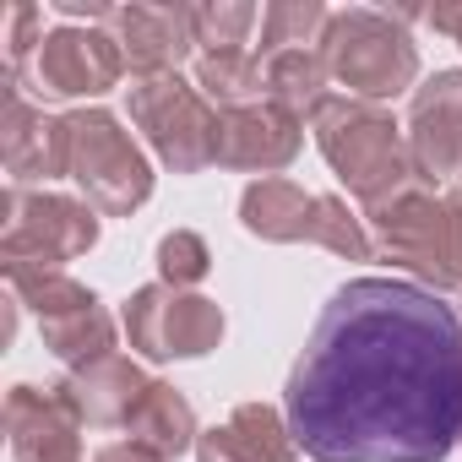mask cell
<instances>
[{
  "mask_svg": "<svg viewBox=\"0 0 462 462\" xmlns=\"http://www.w3.org/2000/svg\"><path fill=\"white\" fill-rule=\"evenodd\" d=\"M321 55H327L332 82L348 88V98L386 104L419 88V44L408 39V28L392 12H370V6L332 12Z\"/></svg>",
  "mask_w": 462,
  "mask_h": 462,
  "instance_id": "5b68a950",
  "label": "cell"
},
{
  "mask_svg": "<svg viewBox=\"0 0 462 462\" xmlns=\"http://www.w3.org/2000/svg\"><path fill=\"white\" fill-rule=\"evenodd\" d=\"M66 131H71L66 180H77L88 207H98L104 217H131L136 207H147L152 163L109 109H77L66 115Z\"/></svg>",
  "mask_w": 462,
  "mask_h": 462,
  "instance_id": "52a82bcc",
  "label": "cell"
},
{
  "mask_svg": "<svg viewBox=\"0 0 462 462\" xmlns=\"http://www.w3.org/2000/svg\"><path fill=\"white\" fill-rule=\"evenodd\" d=\"M120 327L131 337V348L142 359H207L217 343H223V305L207 300V294H190V289H169V283H142L125 310H120Z\"/></svg>",
  "mask_w": 462,
  "mask_h": 462,
  "instance_id": "30bf717a",
  "label": "cell"
},
{
  "mask_svg": "<svg viewBox=\"0 0 462 462\" xmlns=\"http://www.w3.org/2000/svg\"><path fill=\"white\" fill-rule=\"evenodd\" d=\"M109 39L120 44L131 82L136 77H169L196 50L190 6H174V0H131V6H115Z\"/></svg>",
  "mask_w": 462,
  "mask_h": 462,
  "instance_id": "5bb4252c",
  "label": "cell"
},
{
  "mask_svg": "<svg viewBox=\"0 0 462 462\" xmlns=\"http://www.w3.org/2000/svg\"><path fill=\"white\" fill-rule=\"evenodd\" d=\"M60 386H66V397L77 402L82 424L109 430V424H125V419L136 413V402H142V392H147L152 381L142 375L136 359H125V354H104V359H93V365L66 370Z\"/></svg>",
  "mask_w": 462,
  "mask_h": 462,
  "instance_id": "e0dca14e",
  "label": "cell"
},
{
  "mask_svg": "<svg viewBox=\"0 0 462 462\" xmlns=\"http://www.w3.org/2000/svg\"><path fill=\"white\" fill-rule=\"evenodd\" d=\"M196 88L201 98L223 115V109H245L267 98V66L251 50H223V55H201L196 60Z\"/></svg>",
  "mask_w": 462,
  "mask_h": 462,
  "instance_id": "44dd1931",
  "label": "cell"
},
{
  "mask_svg": "<svg viewBox=\"0 0 462 462\" xmlns=\"http://www.w3.org/2000/svg\"><path fill=\"white\" fill-rule=\"evenodd\" d=\"M50 6L60 12V17H71V23H104L109 28V17H115V6H109V0H50Z\"/></svg>",
  "mask_w": 462,
  "mask_h": 462,
  "instance_id": "484cf974",
  "label": "cell"
},
{
  "mask_svg": "<svg viewBox=\"0 0 462 462\" xmlns=\"http://www.w3.org/2000/svg\"><path fill=\"white\" fill-rule=\"evenodd\" d=\"M0 44H6V66H12V77H17V71L33 60V50L44 44V12L28 6V0L6 6V12H0Z\"/></svg>",
  "mask_w": 462,
  "mask_h": 462,
  "instance_id": "d4e9b609",
  "label": "cell"
},
{
  "mask_svg": "<svg viewBox=\"0 0 462 462\" xmlns=\"http://www.w3.org/2000/svg\"><path fill=\"white\" fill-rule=\"evenodd\" d=\"M93 245H98V207L60 190L6 185V228H0V267L6 273H60Z\"/></svg>",
  "mask_w": 462,
  "mask_h": 462,
  "instance_id": "8992f818",
  "label": "cell"
},
{
  "mask_svg": "<svg viewBox=\"0 0 462 462\" xmlns=\"http://www.w3.org/2000/svg\"><path fill=\"white\" fill-rule=\"evenodd\" d=\"M375 256L408 273L430 294H462V190H430L424 180L365 212Z\"/></svg>",
  "mask_w": 462,
  "mask_h": 462,
  "instance_id": "3957f363",
  "label": "cell"
},
{
  "mask_svg": "<svg viewBox=\"0 0 462 462\" xmlns=\"http://www.w3.org/2000/svg\"><path fill=\"white\" fill-rule=\"evenodd\" d=\"M305 147V120L278 109V104H245V109H223L217 115V169H240V174H283Z\"/></svg>",
  "mask_w": 462,
  "mask_h": 462,
  "instance_id": "4fadbf2b",
  "label": "cell"
},
{
  "mask_svg": "<svg viewBox=\"0 0 462 462\" xmlns=\"http://www.w3.org/2000/svg\"><path fill=\"white\" fill-rule=\"evenodd\" d=\"M240 223H245V235H256L267 245H321L343 262H375L365 212H354L343 196H316L283 174L245 185Z\"/></svg>",
  "mask_w": 462,
  "mask_h": 462,
  "instance_id": "277c9868",
  "label": "cell"
},
{
  "mask_svg": "<svg viewBox=\"0 0 462 462\" xmlns=\"http://www.w3.org/2000/svg\"><path fill=\"white\" fill-rule=\"evenodd\" d=\"M125 104H131V125L147 136V147L158 152L163 169L201 174L207 163H217V109L180 71L136 77L125 88Z\"/></svg>",
  "mask_w": 462,
  "mask_h": 462,
  "instance_id": "ba28073f",
  "label": "cell"
},
{
  "mask_svg": "<svg viewBox=\"0 0 462 462\" xmlns=\"http://www.w3.org/2000/svg\"><path fill=\"white\" fill-rule=\"evenodd\" d=\"M294 451L300 440L289 430V413H278L273 402H240L196 440V462H294Z\"/></svg>",
  "mask_w": 462,
  "mask_h": 462,
  "instance_id": "2e32d148",
  "label": "cell"
},
{
  "mask_svg": "<svg viewBox=\"0 0 462 462\" xmlns=\"http://www.w3.org/2000/svg\"><path fill=\"white\" fill-rule=\"evenodd\" d=\"M316 462H446L462 446V316L408 278H348L283 397Z\"/></svg>",
  "mask_w": 462,
  "mask_h": 462,
  "instance_id": "6da1fadb",
  "label": "cell"
},
{
  "mask_svg": "<svg viewBox=\"0 0 462 462\" xmlns=\"http://www.w3.org/2000/svg\"><path fill=\"white\" fill-rule=\"evenodd\" d=\"M125 430H131V440H142V446H152L158 457H185V451H196V440H201V424H196V408H190V397L180 392V386H169V381H152L147 392H142V402H136V413L125 419Z\"/></svg>",
  "mask_w": 462,
  "mask_h": 462,
  "instance_id": "ac0fdd59",
  "label": "cell"
},
{
  "mask_svg": "<svg viewBox=\"0 0 462 462\" xmlns=\"http://www.w3.org/2000/svg\"><path fill=\"white\" fill-rule=\"evenodd\" d=\"M93 462H169V457H158V451L142 446V440H115V446H104Z\"/></svg>",
  "mask_w": 462,
  "mask_h": 462,
  "instance_id": "4316f807",
  "label": "cell"
},
{
  "mask_svg": "<svg viewBox=\"0 0 462 462\" xmlns=\"http://www.w3.org/2000/svg\"><path fill=\"white\" fill-rule=\"evenodd\" d=\"M152 262H158V283H169V289H196L212 273V251L196 228H169L152 251Z\"/></svg>",
  "mask_w": 462,
  "mask_h": 462,
  "instance_id": "cb8c5ba5",
  "label": "cell"
},
{
  "mask_svg": "<svg viewBox=\"0 0 462 462\" xmlns=\"http://www.w3.org/2000/svg\"><path fill=\"white\" fill-rule=\"evenodd\" d=\"M190 28H196L201 55L245 50V39L256 28V6L251 0H201V6H190Z\"/></svg>",
  "mask_w": 462,
  "mask_h": 462,
  "instance_id": "603a6c76",
  "label": "cell"
},
{
  "mask_svg": "<svg viewBox=\"0 0 462 462\" xmlns=\"http://www.w3.org/2000/svg\"><path fill=\"white\" fill-rule=\"evenodd\" d=\"M262 66H267V104L300 115V120H310L332 98L327 93L332 88V71H327V55L321 50H283V55H273Z\"/></svg>",
  "mask_w": 462,
  "mask_h": 462,
  "instance_id": "ffe728a7",
  "label": "cell"
},
{
  "mask_svg": "<svg viewBox=\"0 0 462 462\" xmlns=\"http://www.w3.org/2000/svg\"><path fill=\"white\" fill-rule=\"evenodd\" d=\"M424 23H430L435 33L457 39V50H462V0H451V6H430V12H424Z\"/></svg>",
  "mask_w": 462,
  "mask_h": 462,
  "instance_id": "83f0119b",
  "label": "cell"
},
{
  "mask_svg": "<svg viewBox=\"0 0 462 462\" xmlns=\"http://www.w3.org/2000/svg\"><path fill=\"white\" fill-rule=\"evenodd\" d=\"M332 12L321 0H273L262 12V60L283 55V50H321Z\"/></svg>",
  "mask_w": 462,
  "mask_h": 462,
  "instance_id": "7402d4cb",
  "label": "cell"
},
{
  "mask_svg": "<svg viewBox=\"0 0 462 462\" xmlns=\"http://www.w3.org/2000/svg\"><path fill=\"white\" fill-rule=\"evenodd\" d=\"M125 82V55L109 39V28H55L33 50V60L12 77L39 109L71 104V98H104Z\"/></svg>",
  "mask_w": 462,
  "mask_h": 462,
  "instance_id": "9c48e42d",
  "label": "cell"
},
{
  "mask_svg": "<svg viewBox=\"0 0 462 462\" xmlns=\"http://www.w3.org/2000/svg\"><path fill=\"white\" fill-rule=\"evenodd\" d=\"M6 440L17 462H82V413L66 386L17 381L6 392Z\"/></svg>",
  "mask_w": 462,
  "mask_h": 462,
  "instance_id": "8fae6325",
  "label": "cell"
},
{
  "mask_svg": "<svg viewBox=\"0 0 462 462\" xmlns=\"http://www.w3.org/2000/svg\"><path fill=\"white\" fill-rule=\"evenodd\" d=\"M0 158H6L12 185H50L66 180L71 163V131L50 109H39L23 88L6 82V115H0Z\"/></svg>",
  "mask_w": 462,
  "mask_h": 462,
  "instance_id": "9a60e30c",
  "label": "cell"
},
{
  "mask_svg": "<svg viewBox=\"0 0 462 462\" xmlns=\"http://www.w3.org/2000/svg\"><path fill=\"white\" fill-rule=\"evenodd\" d=\"M408 152L424 185L462 180V71H435L408 104Z\"/></svg>",
  "mask_w": 462,
  "mask_h": 462,
  "instance_id": "7c38bea8",
  "label": "cell"
},
{
  "mask_svg": "<svg viewBox=\"0 0 462 462\" xmlns=\"http://www.w3.org/2000/svg\"><path fill=\"white\" fill-rule=\"evenodd\" d=\"M316 147L332 163V174L348 185V196L370 212L381 201H392L397 190L419 185L413 152H408V131L392 120V109L332 93L316 115H310Z\"/></svg>",
  "mask_w": 462,
  "mask_h": 462,
  "instance_id": "7a4b0ae2",
  "label": "cell"
},
{
  "mask_svg": "<svg viewBox=\"0 0 462 462\" xmlns=\"http://www.w3.org/2000/svg\"><path fill=\"white\" fill-rule=\"evenodd\" d=\"M39 337H44V348L60 359V365H93V359H104V354H115V337H120V327H115V316L104 310V300L98 294H88V300H77V305H66V310H55V316H44L39 321Z\"/></svg>",
  "mask_w": 462,
  "mask_h": 462,
  "instance_id": "d6986e66",
  "label": "cell"
}]
</instances>
